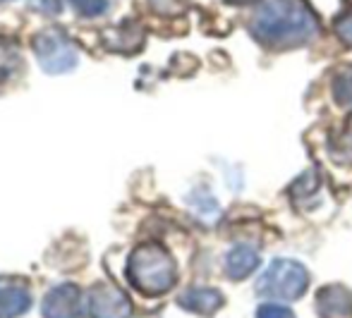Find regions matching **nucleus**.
<instances>
[{
	"instance_id": "f257e3e1",
	"label": "nucleus",
	"mask_w": 352,
	"mask_h": 318,
	"mask_svg": "<svg viewBox=\"0 0 352 318\" xmlns=\"http://www.w3.org/2000/svg\"><path fill=\"white\" fill-rule=\"evenodd\" d=\"M250 29L264 46L292 48L309 43L321 24L307 0H256Z\"/></svg>"
},
{
	"instance_id": "f03ea898",
	"label": "nucleus",
	"mask_w": 352,
	"mask_h": 318,
	"mask_svg": "<svg viewBox=\"0 0 352 318\" xmlns=\"http://www.w3.org/2000/svg\"><path fill=\"white\" fill-rule=\"evenodd\" d=\"M127 280L146 297H161L177 282V266L170 251L156 242H144L127 258Z\"/></svg>"
},
{
	"instance_id": "7ed1b4c3",
	"label": "nucleus",
	"mask_w": 352,
	"mask_h": 318,
	"mask_svg": "<svg viewBox=\"0 0 352 318\" xmlns=\"http://www.w3.org/2000/svg\"><path fill=\"white\" fill-rule=\"evenodd\" d=\"M309 287V271L300 261L292 258H276L269 263L261 277L256 280V295L261 299L292 302L300 299Z\"/></svg>"
},
{
	"instance_id": "20e7f679",
	"label": "nucleus",
	"mask_w": 352,
	"mask_h": 318,
	"mask_svg": "<svg viewBox=\"0 0 352 318\" xmlns=\"http://www.w3.org/2000/svg\"><path fill=\"white\" fill-rule=\"evenodd\" d=\"M36 60L48 74H65L77 65V46L60 32V29H46L36 34L32 41Z\"/></svg>"
},
{
	"instance_id": "39448f33",
	"label": "nucleus",
	"mask_w": 352,
	"mask_h": 318,
	"mask_svg": "<svg viewBox=\"0 0 352 318\" xmlns=\"http://www.w3.org/2000/svg\"><path fill=\"white\" fill-rule=\"evenodd\" d=\"M89 316L91 318H130L132 302L113 282H96L89 292Z\"/></svg>"
},
{
	"instance_id": "423d86ee",
	"label": "nucleus",
	"mask_w": 352,
	"mask_h": 318,
	"mask_svg": "<svg viewBox=\"0 0 352 318\" xmlns=\"http://www.w3.org/2000/svg\"><path fill=\"white\" fill-rule=\"evenodd\" d=\"M82 290L72 282H63L48 290L41 304L43 318H82Z\"/></svg>"
},
{
	"instance_id": "0eeeda50",
	"label": "nucleus",
	"mask_w": 352,
	"mask_h": 318,
	"mask_svg": "<svg viewBox=\"0 0 352 318\" xmlns=\"http://www.w3.org/2000/svg\"><path fill=\"white\" fill-rule=\"evenodd\" d=\"M32 292L27 282L0 277V318H17L32 309Z\"/></svg>"
},
{
	"instance_id": "6e6552de",
	"label": "nucleus",
	"mask_w": 352,
	"mask_h": 318,
	"mask_svg": "<svg viewBox=\"0 0 352 318\" xmlns=\"http://www.w3.org/2000/svg\"><path fill=\"white\" fill-rule=\"evenodd\" d=\"M101 38L108 51L122 53V56H135L144 46V29L135 22H122L113 29H106Z\"/></svg>"
},
{
	"instance_id": "1a4fd4ad",
	"label": "nucleus",
	"mask_w": 352,
	"mask_h": 318,
	"mask_svg": "<svg viewBox=\"0 0 352 318\" xmlns=\"http://www.w3.org/2000/svg\"><path fill=\"white\" fill-rule=\"evenodd\" d=\"M316 309L324 318H350L352 292L345 285H326L316 295Z\"/></svg>"
},
{
	"instance_id": "9d476101",
	"label": "nucleus",
	"mask_w": 352,
	"mask_h": 318,
	"mask_svg": "<svg viewBox=\"0 0 352 318\" xmlns=\"http://www.w3.org/2000/svg\"><path fill=\"white\" fill-rule=\"evenodd\" d=\"M259 251L250 245H237L226 254V273L230 280H245L259 268Z\"/></svg>"
},
{
	"instance_id": "9b49d317",
	"label": "nucleus",
	"mask_w": 352,
	"mask_h": 318,
	"mask_svg": "<svg viewBox=\"0 0 352 318\" xmlns=\"http://www.w3.org/2000/svg\"><path fill=\"white\" fill-rule=\"evenodd\" d=\"M180 306L197 316H213L223 306V295L213 287H192L180 297Z\"/></svg>"
},
{
	"instance_id": "f8f14e48",
	"label": "nucleus",
	"mask_w": 352,
	"mask_h": 318,
	"mask_svg": "<svg viewBox=\"0 0 352 318\" xmlns=\"http://www.w3.org/2000/svg\"><path fill=\"white\" fill-rule=\"evenodd\" d=\"M17 67H19V46L12 38L0 36V82L12 77Z\"/></svg>"
},
{
	"instance_id": "ddd939ff",
	"label": "nucleus",
	"mask_w": 352,
	"mask_h": 318,
	"mask_svg": "<svg viewBox=\"0 0 352 318\" xmlns=\"http://www.w3.org/2000/svg\"><path fill=\"white\" fill-rule=\"evenodd\" d=\"M333 96L340 106L352 111V67L340 69L333 77Z\"/></svg>"
},
{
	"instance_id": "4468645a",
	"label": "nucleus",
	"mask_w": 352,
	"mask_h": 318,
	"mask_svg": "<svg viewBox=\"0 0 352 318\" xmlns=\"http://www.w3.org/2000/svg\"><path fill=\"white\" fill-rule=\"evenodd\" d=\"M192 203H195V211L199 213L204 220H213V218H218V203H216V198L211 196L209 192H204V190H199V196H197V192L192 194Z\"/></svg>"
},
{
	"instance_id": "2eb2a0df",
	"label": "nucleus",
	"mask_w": 352,
	"mask_h": 318,
	"mask_svg": "<svg viewBox=\"0 0 352 318\" xmlns=\"http://www.w3.org/2000/svg\"><path fill=\"white\" fill-rule=\"evenodd\" d=\"M70 5L82 17H98L108 10V0H70Z\"/></svg>"
},
{
	"instance_id": "dca6fc26",
	"label": "nucleus",
	"mask_w": 352,
	"mask_h": 318,
	"mask_svg": "<svg viewBox=\"0 0 352 318\" xmlns=\"http://www.w3.org/2000/svg\"><path fill=\"white\" fill-rule=\"evenodd\" d=\"M336 34H338L340 41L352 46V8L338 17V22H336Z\"/></svg>"
},
{
	"instance_id": "f3484780",
	"label": "nucleus",
	"mask_w": 352,
	"mask_h": 318,
	"mask_svg": "<svg viewBox=\"0 0 352 318\" xmlns=\"http://www.w3.org/2000/svg\"><path fill=\"white\" fill-rule=\"evenodd\" d=\"M256 318H295V314L280 304H261L256 309Z\"/></svg>"
},
{
	"instance_id": "a211bd4d",
	"label": "nucleus",
	"mask_w": 352,
	"mask_h": 318,
	"mask_svg": "<svg viewBox=\"0 0 352 318\" xmlns=\"http://www.w3.org/2000/svg\"><path fill=\"white\" fill-rule=\"evenodd\" d=\"M43 10H46L48 14L60 12V0H43Z\"/></svg>"
},
{
	"instance_id": "6ab92c4d",
	"label": "nucleus",
	"mask_w": 352,
	"mask_h": 318,
	"mask_svg": "<svg viewBox=\"0 0 352 318\" xmlns=\"http://www.w3.org/2000/svg\"><path fill=\"white\" fill-rule=\"evenodd\" d=\"M228 3H237V5H240V3H247V0H228Z\"/></svg>"
}]
</instances>
